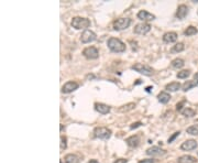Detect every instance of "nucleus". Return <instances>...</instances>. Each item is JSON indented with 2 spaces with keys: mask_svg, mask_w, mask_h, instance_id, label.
I'll use <instances>...</instances> for the list:
<instances>
[{
  "mask_svg": "<svg viewBox=\"0 0 198 163\" xmlns=\"http://www.w3.org/2000/svg\"><path fill=\"white\" fill-rule=\"evenodd\" d=\"M112 135V131L106 127H97L94 129V137L101 140H108Z\"/></svg>",
  "mask_w": 198,
  "mask_h": 163,
  "instance_id": "nucleus-3",
  "label": "nucleus"
},
{
  "mask_svg": "<svg viewBox=\"0 0 198 163\" xmlns=\"http://www.w3.org/2000/svg\"><path fill=\"white\" fill-rule=\"evenodd\" d=\"M97 39V35L94 31L92 30H85V31L82 33L81 35V41L82 43H90V42H94V41Z\"/></svg>",
  "mask_w": 198,
  "mask_h": 163,
  "instance_id": "nucleus-7",
  "label": "nucleus"
},
{
  "mask_svg": "<svg viewBox=\"0 0 198 163\" xmlns=\"http://www.w3.org/2000/svg\"><path fill=\"white\" fill-rule=\"evenodd\" d=\"M134 108H135V104L134 103H129V104L123 105V106H121L120 108L118 109V112H130V110H133Z\"/></svg>",
  "mask_w": 198,
  "mask_h": 163,
  "instance_id": "nucleus-24",
  "label": "nucleus"
},
{
  "mask_svg": "<svg viewBox=\"0 0 198 163\" xmlns=\"http://www.w3.org/2000/svg\"><path fill=\"white\" fill-rule=\"evenodd\" d=\"M131 24V19L129 18H119L113 22V30L116 31H122L128 29Z\"/></svg>",
  "mask_w": 198,
  "mask_h": 163,
  "instance_id": "nucleus-5",
  "label": "nucleus"
},
{
  "mask_svg": "<svg viewBox=\"0 0 198 163\" xmlns=\"http://www.w3.org/2000/svg\"><path fill=\"white\" fill-rule=\"evenodd\" d=\"M94 107H95L96 112H99V114H101V115H107L110 112V109H111L110 106H108V105L102 104V103H95Z\"/></svg>",
  "mask_w": 198,
  "mask_h": 163,
  "instance_id": "nucleus-14",
  "label": "nucleus"
},
{
  "mask_svg": "<svg viewBox=\"0 0 198 163\" xmlns=\"http://www.w3.org/2000/svg\"><path fill=\"white\" fill-rule=\"evenodd\" d=\"M197 162V159L193 155H182L177 159V163H196Z\"/></svg>",
  "mask_w": 198,
  "mask_h": 163,
  "instance_id": "nucleus-17",
  "label": "nucleus"
},
{
  "mask_svg": "<svg viewBox=\"0 0 198 163\" xmlns=\"http://www.w3.org/2000/svg\"><path fill=\"white\" fill-rule=\"evenodd\" d=\"M185 50V45H184L183 42H178L176 43L175 45H173V48L171 49V53L172 54H175V53H179V52H183Z\"/></svg>",
  "mask_w": 198,
  "mask_h": 163,
  "instance_id": "nucleus-23",
  "label": "nucleus"
},
{
  "mask_svg": "<svg viewBox=\"0 0 198 163\" xmlns=\"http://www.w3.org/2000/svg\"><path fill=\"white\" fill-rule=\"evenodd\" d=\"M185 65V62H184L183 58H179V57H177V58H174V60L171 62V66H172L173 69H182L183 66Z\"/></svg>",
  "mask_w": 198,
  "mask_h": 163,
  "instance_id": "nucleus-22",
  "label": "nucleus"
},
{
  "mask_svg": "<svg viewBox=\"0 0 198 163\" xmlns=\"http://www.w3.org/2000/svg\"><path fill=\"white\" fill-rule=\"evenodd\" d=\"M194 80H197L198 82V72L195 74V76H194Z\"/></svg>",
  "mask_w": 198,
  "mask_h": 163,
  "instance_id": "nucleus-36",
  "label": "nucleus"
},
{
  "mask_svg": "<svg viewBox=\"0 0 198 163\" xmlns=\"http://www.w3.org/2000/svg\"><path fill=\"white\" fill-rule=\"evenodd\" d=\"M196 86H198L197 80H187L182 85V89H183V92H187V90H189V89H192L193 87H196Z\"/></svg>",
  "mask_w": 198,
  "mask_h": 163,
  "instance_id": "nucleus-20",
  "label": "nucleus"
},
{
  "mask_svg": "<svg viewBox=\"0 0 198 163\" xmlns=\"http://www.w3.org/2000/svg\"><path fill=\"white\" fill-rule=\"evenodd\" d=\"M126 142H127V144L129 147H131V148H137V147H139V144H140V137H139L138 135L131 136V137L127 138Z\"/></svg>",
  "mask_w": 198,
  "mask_h": 163,
  "instance_id": "nucleus-16",
  "label": "nucleus"
},
{
  "mask_svg": "<svg viewBox=\"0 0 198 163\" xmlns=\"http://www.w3.org/2000/svg\"><path fill=\"white\" fill-rule=\"evenodd\" d=\"M177 37H178V35L176 32L169 31L163 34V41L165 43H174L177 41Z\"/></svg>",
  "mask_w": 198,
  "mask_h": 163,
  "instance_id": "nucleus-15",
  "label": "nucleus"
},
{
  "mask_svg": "<svg viewBox=\"0 0 198 163\" xmlns=\"http://www.w3.org/2000/svg\"><path fill=\"white\" fill-rule=\"evenodd\" d=\"M60 163H63V162H62V161H61V162H60Z\"/></svg>",
  "mask_w": 198,
  "mask_h": 163,
  "instance_id": "nucleus-38",
  "label": "nucleus"
},
{
  "mask_svg": "<svg viewBox=\"0 0 198 163\" xmlns=\"http://www.w3.org/2000/svg\"><path fill=\"white\" fill-rule=\"evenodd\" d=\"M151 28H152V27L150 26L149 23L142 22V23H139V24H137V26L134 27L133 32H134L135 34H147L148 32L151 31Z\"/></svg>",
  "mask_w": 198,
  "mask_h": 163,
  "instance_id": "nucleus-8",
  "label": "nucleus"
},
{
  "mask_svg": "<svg viewBox=\"0 0 198 163\" xmlns=\"http://www.w3.org/2000/svg\"><path fill=\"white\" fill-rule=\"evenodd\" d=\"M186 132L190 136H198V125H194L186 129Z\"/></svg>",
  "mask_w": 198,
  "mask_h": 163,
  "instance_id": "nucleus-27",
  "label": "nucleus"
},
{
  "mask_svg": "<svg viewBox=\"0 0 198 163\" xmlns=\"http://www.w3.org/2000/svg\"><path fill=\"white\" fill-rule=\"evenodd\" d=\"M71 24L76 30H87V28L90 26V20L83 17H74Z\"/></svg>",
  "mask_w": 198,
  "mask_h": 163,
  "instance_id": "nucleus-2",
  "label": "nucleus"
},
{
  "mask_svg": "<svg viewBox=\"0 0 198 163\" xmlns=\"http://www.w3.org/2000/svg\"><path fill=\"white\" fill-rule=\"evenodd\" d=\"M181 87H182V85L178 83V82H172V83L167 84V85L165 86V89H166L167 92L174 93V92H177L178 89H181Z\"/></svg>",
  "mask_w": 198,
  "mask_h": 163,
  "instance_id": "nucleus-19",
  "label": "nucleus"
},
{
  "mask_svg": "<svg viewBox=\"0 0 198 163\" xmlns=\"http://www.w3.org/2000/svg\"><path fill=\"white\" fill-rule=\"evenodd\" d=\"M196 114V112L194 109L189 108V107H186V108H184L182 110V115H183L184 117H187V118H190V117H194Z\"/></svg>",
  "mask_w": 198,
  "mask_h": 163,
  "instance_id": "nucleus-25",
  "label": "nucleus"
},
{
  "mask_svg": "<svg viewBox=\"0 0 198 163\" xmlns=\"http://www.w3.org/2000/svg\"><path fill=\"white\" fill-rule=\"evenodd\" d=\"M64 160H65V163H79L81 162L79 158L76 154H73V153L66 154L65 158H64Z\"/></svg>",
  "mask_w": 198,
  "mask_h": 163,
  "instance_id": "nucleus-21",
  "label": "nucleus"
},
{
  "mask_svg": "<svg viewBox=\"0 0 198 163\" xmlns=\"http://www.w3.org/2000/svg\"><path fill=\"white\" fill-rule=\"evenodd\" d=\"M131 69H133V71L140 73V74L145 75V76H152V75L154 74V69H153L151 66L144 65V64H142V63L133 64V65L131 66Z\"/></svg>",
  "mask_w": 198,
  "mask_h": 163,
  "instance_id": "nucleus-4",
  "label": "nucleus"
},
{
  "mask_svg": "<svg viewBox=\"0 0 198 163\" xmlns=\"http://www.w3.org/2000/svg\"><path fill=\"white\" fill-rule=\"evenodd\" d=\"M83 55L87 60H97L99 57V51L95 46H87L83 50Z\"/></svg>",
  "mask_w": 198,
  "mask_h": 163,
  "instance_id": "nucleus-6",
  "label": "nucleus"
},
{
  "mask_svg": "<svg viewBox=\"0 0 198 163\" xmlns=\"http://www.w3.org/2000/svg\"><path fill=\"white\" fill-rule=\"evenodd\" d=\"M197 32H198V29L196 28V27L189 26L185 31H184V34L186 35V37H192V35H195Z\"/></svg>",
  "mask_w": 198,
  "mask_h": 163,
  "instance_id": "nucleus-26",
  "label": "nucleus"
},
{
  "mask_svg": "<svg viewBox=\"0 0 198 163\" xmlns=\"http://www.w3.org/2000/svg\"><path fill=\"white\" fill-rule=\"evenodd\" d=\"M179 135H181V131H176V132H174V135H172V136H171V137L168 138V143H172L173 141L175 140L176 138H177Z\"/></svg>",
  "mask_w": 198,
  "mask_h": 163,
  "instance_id": "nucleus-30",
  "label": "nucleus"
},
{
  "mask_svg": "<svg viewBox=\"0 0 198 163\" xmlns=\"http://www.w3.org/2000/svg\"><path fill=\"white\" fill-rule=\"evenodd\" d=\"M171 95L168 94L167 92H161L160 94L158 95V100L161 104H167L171 100Z\"/></svg>",
  "mask_w": 198,
  "mask_h": 163,
  "instance_id": "nucleus-18",
  "label": "nucleus"
},
{
  "mask_svg": "<svg viewBox=\"0 0 198 163\" xmlns=\"http://www.w3.org/2000/svg\"><path fill=\"white\" fill-rule=\"evenodd\" d=\"M183 104H184V101L177 104V105H176V109H177V110H181V109H182V105H183Z\"/></svg>",
  "mask_w": 198,
  "mask_h": 163,
  "instance_id": "nucleus-34",
  "label": "nucleus"
},
{
  "mask_svg": "<svg viewBox=\"0 0 198 163\" xmlns=\"http://www.w3.org/2000/svg\"><path fill=\"white\" fill-rule=\"evenodd\" d=\"M138 163H156V160H154V159H144V160L139 161Z\"/></svg>",
  "mask_w": 198,
  "mask_h": 163,
  "instance_id": "nucleus-31",
  "label": "nucleus"
},
{
  "mask_svg": "<svg viewBox=\"0 0 198 163\" xmlns=\"http://www.w3.org/2000/svg\"><path fill=\"white\" fill-rule=\"evenodd\" d=\"M198 147V143L196 140L194 139H189V140L184 141L181 144V150L183 151H192V150H195Z\"/></svg>",
  "mask_w": 198,
  "mask_h": 163,
  "instance_id": "nucleus-11",
  "label": "nucleus"
},
{
  "mask_svg": "<svg viewBox=\"0 0 198 163\" xmlns=\"http://www.w3.org/2000/svg\"><path fill=\"white\" fill-rule=\"evenodd\" d=\"M107 45H108L110 51L115 52V53H122L127 49L126 44L120 39H117V37H109L107 41Z\"/></svg>",
  "mask_w": 198,
  "mask_h": 163,
  "instance_id": "nucleus-1",
  "label": "nucleus"
},
{
  "mask_svg": "<svg viewBox=\"0 0 198 163\" xmlns=\"http://www.w3.org/2000/svg\"><path fill=\"white\" fill-rule=\"evenodd\" d=\"M190 75V71L189 69H183V71L178 72L177 73V78H179V80H184V78H187L188 76Z\"/></svg>",
  "mask_w": 198,
  "mask_h": 163,
  "instance_id": "nucleus-28",
  "label": "nucleus"
},
{
  "mask_svg": "<svg viewBox=\"0 0 198 163\" xmlns=\"http://www.w3.org/2000/svg\"><path fill=\"white\" fill-rule=\"evenodd\" d=\"M88 163H99V162H98V161H97V160H95V159H92V160L89 161V162H88Z\"/></svg>",
  "mask_w": 198,
  "mask_h": 163,
  "instance_id": "nucleus-35",
  "label": "nucleus"
},
{
  "mask_svg": "<svg viewBox=\"0 0 198 163\" xmlns=\"http://www.w3.org/2000/svg\"><path fill=\"white\" fill-rule=\"evenodd\" d=\"M151 89H152V87H151V86H149V87H147V88H145V90H147L148 93H150V92H151Z\"/></svg>",
  "mask_w": 198,
  "mask_h": 163,
  "instance_id": "nucleus-37",
  "label": "nucleus"
},
{
  "mask_svg": "<svg viewBox=\"0 0 198 163\" xmlns=\"http://www.w3.org/2000/svg\"><path fill=\"white\" fill-rule=\"evenodd\" d=\"M141 126H142V122L138 121V122L132 123L131 126H130V129H137V128H139V127H141Z\"/></svg>",
  "mask_w": 198,
  "mask_h": 163,
  "instance_id": "nucleus-32",
  "label": "nucleus"
},
{
  "mask_svg": "<svg viewBox=\"0 0 198 163\" xmlns=\"http://www.w3.org/2000/svg\"><path fill=\"white\" fill-rule=\"evenodd\" d=\"M137 17H138L139 20H142L143 22H147V21H152L155 19V16L152 13H150L149 11L147 10H141V11L138 12L137 14Z\"/></svg>",
  "mask_w": 198,
  "mask_h": 163,
  "instance_id": "nucleus-12",
  "label": "nucleus"
},
{
  "mask_svg": "<svg viewBox=\"0 0 198 163\" xmlns=\"http://www.w3.org/2000/svg\"><path fill=\"white\" fill-rule=\"evenodd\" d=\"M145 153H147V155H150V157H162V155L166 154V151L162 149V148H160V147L153 146L151 148H149L145 151Z\"/></svg>",
  "mask_w": 198,
  "mask_h": 163,
  "instance_id": "nucleus-10",
  "label": "nucleus"
},
{
  "mask_svg": "<svg viewBox=\"0 0 198 163\" xmlns=\"http://www.w3.org/2000/svg\"><path fill=\"white\" fill-rule=\"evenodd\" d=\"M188 12H189V9H188V7L186 5H179L177 7V10H176V17L179 20H183V19L186 18Z\"/></svg>",
  "mask_w": 198,
  "mask_h": 163,
  "instance_id": "nucleus-13",
  "label": "nucleus"
},
{
  "mask_svg": "<svg viewBox=\"0 0 198 163\" xmlns=\"http://www.w3.org/2000/svg\"><path fill=\"white\" fill-rule=\"evenodd\" d=\"M67 148V138L65 136H62L61 137V149L65 150Z\"/></svg>",
  "mask_w": 198,
  "mask_h": 163,
  "instance_id": "nucleus-29",
  "label": "nucleus"
},
{
  "mask_svg": "<svg viewBox=\"0 0 198 163\" xmlns=\"http://www.w3.org/2000/svg\"><path fill=\"white\" fill-rule=\"evenodd\" d=\"M78 87H79L78 83H76L74 80H69V82H67V83H65L63 85V87H62V93H63V94H69V93H73V92H75L76 89H78Z\"/></svg>",
  "mask_w": 198,
  "mask_h": 163,
  "instance_id": "nucleus-9",
  "label": "nucleus"
},
{
  "mask_svg": "<svg viewBox=\"0 0 198 163\" xmlns=\"http://www.w3.org/2000/svg\"><path fill=\"white\" fill-rule=\"evenodd\" d=\"M113 163H128L127 159H117Z\"/></svg>",
  "mask_w": 198,
  "mask_h": 163,
  "instance_id": "nucleus-33",
  "label": "nucleus"
}]
</instances>
